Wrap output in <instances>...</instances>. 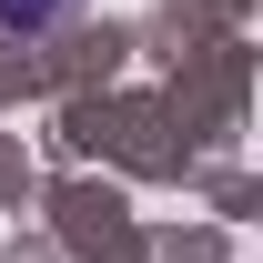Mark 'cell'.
Wrapping results in <instances>:
<instances>
[{
  "label": "cell",
  "mask_w": 263,
  "mask_h": 263,
  "mask_svg": "<svg viewBox=\"0 0 263 263\" xmlns=\"http://www.w3.org/2000/svg\"><path fill=\"white\" fill-rule=\"evenodd\" d=\"M71 10H81V0H0L10 31H51V21H71Z\"/></svg>",
  "instance_id": "cell-1"
}]
</instances>
